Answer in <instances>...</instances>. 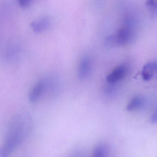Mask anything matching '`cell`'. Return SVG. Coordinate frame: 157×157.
I'll return each mask as SVG.
<instances>
[{"mask_svg":"<svg viewBox=\"0 0 157 157\" xmlns=\"http://www.w3.org/2000/svg\"><path fill=\"white\" fill-rule=\"evenodd\" d=\"M32 127V118L28 113L22 112L15 115L8 125L0 157H7L16 150L27 138Z\"/></svg>","mask_w":157,"mask_h":157,"instance_id":"cell-1","label":"cell"},{"mask_svg":"<svg viewBox=\"0 0 157 157\" xmlns=\"http://www.w3.org/2000/svg\"><path fill=\"white\" fill-rule=\"evenodd\" d=\"M133 24L125 23L124 27L120 28L114 35L117 45L123 46L129 44L134 37Z\"/></svg>","mask_w":157,"mask_h":157,"instance_id":"cell-2","label":"cell"},{"mask_svg":"<svg viewBox=\"0 0 157 157\" xmlns=\"http://www.w3.org/2000/svg\"><path fill=\"white\" fill-rule=\"evenodd\" d=\"M51 82L48 78H44L38 81L32 88L29 94V101L32 103L37 101L46 91L51 87Z\"/></svg>","mask_w":157,"mask_h":157,"instance_id":"cell-3","label":"cell"},{"mask_svg":"<svg viewBox=\"0 0 157 157\" xmlns=\"http://www.w3.org/2000/svg\"><path fill=\"white\" fill-rule=\"evenodd\" d=\"M92 61L88 56H84L81 59L78 69V75L79 78L84 80L88 78L91 71Z\"/></svg>","mask_w":157,"mask_h":157,"instance_id":"cell-4","label":"cell"},{"mask_svg":"<svg viewBox=\"0 0 157 157\" xmlns=\"http://www.w3.org/2000/svg\"><path fill=\"white\" fill-rule=\"evenodd\" d=\"M127 73V68L124 65H121L116 67L106 77L108 83H113L123 79Z\"/></svg>","mask_w":157,"mask_h":157,"instance_id":"cell-5","label":"cell"},{"mask_svg":"<svg viewBox=\"0 0 157 157\" xmlns=\"http://www.w3.org/2000/svg\"><path fill=\"white\" fill-rule=\"evenodd\" d=\"M50 25L51 20L49 17H44L37 21L33 22L31 25L35 33H40L48 29Z\"/></svg>","mask_w":157,"mask_h":157,"instance_id":"cell-6","label":"cell"},{"mask_svg":"<svg viewBox=\"0 0 157 157\" xmlns=\"http://www.w3.org/2000/svg\"><path fill=\"white\" fill-rule=\"evenodd\" d=\"M157 71V63L156 62H149L143 67L141 75L144 80L149 81L152 78Z\"/></svg>","mask_w":157,"mask_h":157,"instance_id":"cell-7","label":"cell"},{"mask_svg":"<svg viewBox=\"0 0 157 157\" xmlns=\"http://www.w3.org/2000/svg\"><path fill=\"white\" fill-rule=\"evenodd\" d=\"M110 151V147L107 144L100 143L94 147L93 151V154L94 157H107L109 156Z\"/></svg>","mask_w":157,"mask_h":157,"instance_id":"cell-8","label":"cell"},{"mask_svg":"<svg viewBox=\"0 0 157 157\" xmlns=\"http://www.w3.org/2000/svg\"><path fill=\"white\" fill-rule=\"evenodd\" d=\"M144 99L139 96L134 97L131 99L127 105V110L128 111H134L139 109L144 104Z\"/></svg>","mask_w":157,"mask_h":157,"instance_id":"cell-9","label":"cell"},{"mask_svg":"<svg viewBox=\"0 0 157 157\" xmlns=\"http://www.w3.org/2000/svg\"><path fill=\"white\" fill-rule=\"evenodd\" d=\"M19 5L22 8L29 7L33 2V0H17Z\"/></svg>","mask_w":157,"mask_h":157,"instance_id":"cell-10","label":"cell"},{"mask_svg":"<svg viewBox=\"0 0 157 157\" xmlns=\"http://www.w3.org/2000/svg\"><path fill=\"white\" fill-rule=\"evenodd\" d=\"M151 123H157V110L155 111V113L153 114L152 116H151Z\"/></svg>","mask_w":157,"mask_h":157,"instance_id":"cell-11","label":"cell"},{"mask_svg":"<svg viewBox=\"0 0 157 157\" xmlns=\"http://www.w3.org/2000/svg\"></svg>","mask_w":157,"mask_h":157,"instance_id":"cell-12","label":"cell"}]
</instances>
